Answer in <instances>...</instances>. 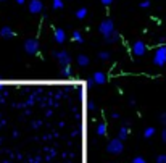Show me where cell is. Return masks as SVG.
I'll use <instances>...</instances> for the list:
<instances>
[{
    "label": "cell",
    "instance_id": "cell-1",
    "mask_svg": "<svg viewBox=\"0 0 166 163\" xmlns=\"http://www.w3.org/2000/svg\"><path fill=\"white\" fill-rule=\"evenodd\" d=\"M113 31H115V23H113L111 18H107V20H103L102 23L98 24V32L102 34L103 37H108Z\"/></svg>",
    "mask_w": 166,
    "mask_h": 163
},
{
    "label": "cell",
    "instance_id": "cell-2",
    "mask_svg": "<svg viewBox=\"0 0 166 163\" xmlns=\"http://www.w3.org/2000/svg\"><path fill=\"white\" fill-rule=\"evenodd\" d=\"M153 63H155L156 66H164V65H166V45H160L158 49L155 50Z\"/></svg>",
    "mask_w": 166,
    "mask_h": 163
},
{
    "label": "cell",
    "instance_id": "cell-3",
    "mask_svg": "<svg viewBox=\"0 0 166 163\" xmlns=\"http://www.w3.org/2000/svg\"><path fill=\"white\" fill-rule=\"evenodd\" d=\"M107 150H108V153H113V155H118V153H121V152L124 150V147H123V141L119 139V137L111 139V141L108 142V146H107Z\"/></svg>",
    "mask_w": 166,
    "mask_h": 163
},
{
    "label": "cell",
    "instance_id": "cell-4",
    "mask_svg": "<svg viewBox=\"0 0 166 163\" xmlns=\"http://www.w3.org/2000/svg\"><path fill=\"white\" fill-rule=\"evenodd\" d=\"M24 52L29 55H36L39 52V41L37 39H26L24 41Z\"/></svg>",
    "mask_w": 166,
    "mask_h": 163
},
{
    "label": "cell",
    "instance_id": "cell-5",
    "mask_svg": "<svg viewBox=\"0 0 166 163\" xmlns=\"http://www.w3.org/2000/svg\"><path fill=\"white\" fill-rule=\"evenodd\" d=\"M52 55L58 60V63L61 66H66V65L71 63V55L68 52H64V50H61V52H52Z\"/></svg>",
    "mask_w": 166,
    "mask_h": 163
},
{
    "label": "cell",
    "instance_id": "cell-6",
    "mask_svg": "<svg viewBox=\"0 0 166 163\" xmlns=\"http://www.w3.org/2000/svg\"><path fill=\"white\" fill-rule=\"evenodd\" d=\"M145 52H147V45H145L144 41H135L132 44V53L135 57H144Z\"/></svg>",
    "mask_w": 166,
    "mask_h": 163
},
{
    "label": "cell",
    "instance_id": "cell-7",
    "mask_svg": "<svg viewBox=\"0 0 166 163\" xmlns=\"http://www.w3.org/2000/svg\"><path fill=\"white\" fill-rule=\"evenodd\" d=\"M89 82H90V84L94 82V84H97V86H102V84L107 82V74H105L103 71H95L94 76L89 79Z\"/></svg>",
    "mask_w": 166,
    "mask_h": 163
},
{
    "label": "cell",
    "instance_id": "cell-8",
    "mask_svg": "<svg viewBox=\"0 0 166 163\" xmlns=\"http://www.w3.org/2000/svg\"><path fill=\"white\" fill-rule=\"evenodd\" d=\"M42 10H44L42 0H31V2H29V12H31L32 15L42 13Z\"/></svg>",
    "mask_w": 166,
    "mask_h": 163
},
{
    "label": "cell",
    "instance_id": "cell-9",
    "mask_svg": "<svg viewBox=\"0 0 166 163\" xmlns=\"http://www.w3.org/2000/svg\"><path fill=\"white\" fill-rule=\"evenodd\" d=\"M53 39H55L57 44H63L64 41H66V32H64L61 27H57L55 32H53Z\"/></svg>",
    "mask_w": 166,
    "mask_h": 163
},
{
    "label": "cell",
    "instance_id": "cell-10",
    "mask_svg": "<svg viewBox=\"0 0 166 163\" xmlns=\"http://www.w3.org/2000/svg\"><path fill=\"white\" fill-rule=\"evenodd\" d=\"M0 37H2V39H13V37H15V31L12 29L10 26H3L2 29H0Z\"/></svg>",
    "mask_w": 166,
    "mask_h": 163
},
{
    "label": "cell",
    "instance_id": "cell-11",
    "mask_svg": "<svg viewBox=\"0 0 166 163\" xmlns=\"http://www.w3.org/2000/svg\"><path fill=\"white\" fill-rule=\"evenodd\" d=\"M119 39H121V36H119V32L115 29L111 34H110L108 37H103V41L107 42V44H115V42H118Z\"/></svg>",
    "mask_w": 166,
    "mask_h": 163
},
{
    "label": "cell",
    "instance_id": "cell-12",
    "mask_svg": "<svg viewBox=\"0 0 166 163\" xmlns=\"http://www.w3.org/2000/svg\"><path fill=\"white\" fill-rule=\"evenodd\" d=\"M71 66L69 65H66V66H61V71H60V74L63 76V78H71Z\"/></svg>",
    "mask_w": 166,
    "mask_h": 163
},
{
    "label": "cell",
    "instance_id": "cell-13",
    "mask_svg": "<svg viewBox=\"0 0 166 163\" xmlns=\"http://www.w3.org/2000/svg\"><path fill=\"white\" fill-rule=\"evenodd\" d=\"M78 63H79V66H87L90 63V60H89L87 55H79L78 57Z\"/></svg>",
    "mask_w": 166,
    "mask_h": 163
},
{
    "label": "cell",
    "instance_id": "cell-14",
    "mask_svg": "<svg viewBox=\"0 0 166 163\" xmlns=\"http://www.w3.org/2000/svg\"><path fill=\"white\" fill-rule=\"evenodd\" d=\"M155 136V128H145V131H144V137L145 139H150V137H153Z\"/></svg>",
    "mask_w": 166,
    "mask_h": 163
},
{
    "label": "cell",
    "instance_id": "cell-15",
    "mask_svg": "<svg viewBox=\"0 0 166 163\" xmlns=\"http://www.w3.org/2000/svg\"><path fill=\"white\" fill-rule=\"evenodd\" d=\"M127 132H129V131H127V126L124 124V126H123L121 129H119V132H118V137L121 139V141H124V139L127 137Z\"/></svg>",
    "mask_w": 166,
    "mask_h": 163
},
{
    "label": "cell",
    "instance_id": "cell-16",
    "mask_svg": "<svg viewBox=\"0 0 166 163\" xmlns=\"http://www.w3.org/2000/svg\"><path fill=\"white\" fill-rule=\"evenodd\" d=\"M97 134H98V136H105V134H107V124L105 123H100L97 126Z\"/></svg>",
    "mask_w": 166,
    "mask_h": 163
},
{
    "label": "cell",
    "instance_id": "cell-17",
    "mask_svg": "<svg viewBox=\"0 0 166 163\" xmlns=\"http://www.w3.org/2000/svg\"><path fill=\"white\" fill-rule=\"evenodd\" d=\"M86 16H87V8H79V10L76 12V18H78V20H84Z\"/></svg>",
    "mask_w": 166,
    "mask_h": 163
},
{
    "label": "cell",
    "instance_id": "cell-18",
    "mask_svg": "<svg viewBox=\"0 0 166 163\" xmlns=\"http://www.w3.org/2000/svg\"><path fill=\"white\" fill-rule=\"evenodd\" d=\"M73 41H74V42H84V37H82L81 36V32L79 31H74V32H73Z\"/></svg>",
    "mask_w": 166,
    "mask_h": 163
},
{
    "label": "cell",
    "instance_id": "cell-19",
    "mask_svg": "<svg viewBox=\"0 0 166 163\" xmlns=\"http://www.w3.org/2000/svg\"><path fill=\"white\" fill-rule=\"evenodd\" d=\"M53 8L55 10H61L63 8V0H53Z\"/></svg>",
    "mask_w": 166,
    "mask_h": 163
},
{
    "label": "cell",
    "instance_id": "cell-20",
    "mask_svg": "<svg viewBox=\"0 0 166 163\" xmlns=\"http://www.w3.org/2000/svg\"><path fill=\"white\" fill-rule=\"evenodd\" d=\"M110 57H111V55H110V52H100L98 53V58L100 60H110Z\"/></svg>",
    "mask_w": 166,
    "mask_h": 163
},
{
    "label": "cell",
    "instance_id": "cell-21",
    "mask_svg": "<svg viewBox=\"0 0 166 163\" xmlns=\"http://www.w3.org/2000/svg\"><path fill=\"white\" fill-rule=\"evenodd\" d=\"M156 163H166V153H161L156 157Z\"/></svg>",
    "mask_w": 166,
    "mask_h": 163
},
{
    "label": "cell",
    "instance_id": "cell-22",
    "mask_svg": "<svg viewBox=\"0 0 166 163\" xmlns=\"http://www.w3.org/2000/svg\"><path fill=\"white\" fill-rule=\"evenodd\" d=\"M131 163H147V160L144 157H135V158H132Z\"/></svg>",
    "mask_w": 166,
    "mask_h": 163
},
{
    "label": "cell",
    "instance_id": "cell-23",
    "mask_svg": "<svg viewBox=\"0 0 166 163\" xmlns=\"http://www.w3.org/2000/svg\"><path fill=\"white\" fill-rule=\"evenodd\" d=\"M158 120H160V123H161V124H164V126H166V111H163V113L160 115Z\"/></svg>",
    "mask_w": 166,
    "mask_h": 163
},
{
    "label": "cell",
    "instance_id": "cell-24",
    "mask_svg": "<svg viewBox=\"0 0 166 163\" xmlns=\"http://www.w3.org/2000/svg\"><path fill=\"white\" fill-rule=\"evenodd\" d=\"M87 108H89V111H95V110H97V107H95L94 102H89V103H87Z\"/></svg>",
    "mask_w": 166,
    "mask_h": 163
},
{
    "label": "cell",
    "instance_id": "cell-25",
    "mask_svg": "<svg viewBox=\"0 0 166 163\" xmlns=\"http://www.w3.org/2000/svg\"><path fill=\"white\" fill-rule=\"evenodd\" d=\"M150 7V0H144V2H140V8H149Z\"/></svg>",
    "mask_w": 166,
    "mask_h": 163
},
{
    "label": "cell",
    "instance_id": "cell-26",
    "mask_svg": "<svg viewBox=\"0 0 166 163\" xmlns=\"http://www.w3.org/2000/svg\"><path fill=\"white\" fill-rule=\"evenodd\" d=\"M161 141L166 144V126H164V129L161 131Z\"/></svg>",
    "mask_w": 166,
    "mask_h": 163
},
{
    "label": "cell",
    "instance_id": "cell-27",
    "mask_svg": "<svg viewBox=\"0 0 166 163\" xmlns=\"http://www.w3.org/2000/svg\"><path fill=\"white\" fill-rule=\"evenodd\" d=\"M100 2H102V5L108 7V5H111V3H113V0H100Z\"/></svg>",
    "mask_w": 166,
    "mask_h": 163
},
{
    "label": "cell",
    "instance_id": "cell-28",
    "mask_svg": "<svg viewBox=\"0 0 166 163\" xmlns=\"http://www.w3.org/2000/svg\"><path fill=\"white\" fill-rule=\"evenodd\" d=\"M158 42L164 44V42H166V37H164V36H161V37H160V39H158Z\"/></svg>",
    "mask_w": 166,
    "mask_h": 163
},
{
    "label": "cell",
    "instance_id": "cell-29",
    "mask_svg": "<svg viewBox=\"0 0 166 163\" xmlns=\"http://www.w3.org/2000/svg\"><path fill=\"white\" fill-rule=\"evenodd\" d=\"M111 118H115V120H116V118H119V115H118V113H111Z\"/></svg>",
    "mask_w": 166,
    "mask_h": 163
},
{
    "label": "cell",
    "instance_id": "cell-30",
    "mask_svg": "<svg viewBox=\"0 0 166 163\" xmlns=\"http://www.w3.org/2000/svg\"><path fill=\"white\" fill-rule=\"evenodd\" d=\"M24 2H26V0H16V3H18V5H23Z\"/></svg>",
    "mask_w": 166,
    "mask_h": 163
},
{
    "label": "cell",
    "instance_id": "cell-31",
    "mask_svg": "<svg viewBox=\"0 0 166 163\" xmlns=\"http://www.w3.org/2000/svg\"><path fill=\"white\" fill-rule=\"evenodd\" d=\"M3 102V97H2V95H0V103H2Z\"/></svg>",
    "mask_w": 166,
    "mask_h": 163
},
{
    "label": "cell",
    "instance_id": "cell-32",
    "mask_svg": "<svg viewBox=\"0 0 166 163\" xmlns=\"http://www.w3.org/2000/svg\"><path fill=\"white\" fill-rule=\"evenodd\" d=\"M2 89H3V86H2V84H0V91H2Z\"/></svg>",
    "mask_w": 166,
    "mask_h": 163
},
{
    "label": "cell",
    "instance_id": "cell-33",
    "mask_svg": "<svg viewBox=\"0 0 166 163\" xmlns=\"http://www.w3.org/2000/svg\"><path fill=\"white\" fill-rule=\"evenodd\" d=\"M0 2H7V0H0Z\"/></svg>",
    "mask_w": 166,
    "mask_h": 163
}]
</instances>
